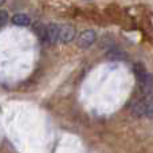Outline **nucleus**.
I'll list each match as a JSON object with an SVG mask.
<instances>
[{
    "label": "nucleus",
    "mask_w": 153,
    "mask_h": 153,
    "mask_svg": "<svg viewBox=\"0 0 153 153\" xmlns=\"http://www.w3.org/2000/svg\"><path fill=\"white\" fill-rule=\"evenodd\" d=\"M46 42L50 45L59 42V26L56 23H50L46 26Z\"/></svg>",
    "instance_id": "7ed1b4c3"
},
{
    "label": "nucleus",
    "mask_w": 153,
    "mask_h": 153,
    "mask_svg": "<svg viewBox=\"0 0 153 153\" xmlns=\"http://www.w3.org/2000/svg\"><path fill=\"white\" fill-rule=\"evenodd\" d=\"M124 56H125V54L118 47H113V48L110 47V50L106 53V58H109L110 61L111 59L113 61H121V59H124Z\"/></svg>",
    "instance_id": "423d86ee"
},
{
    "label": "nucleus",
    "mask_w": 153,
    "mask_h": 153,
    "mask_svg": "<svg viewBox=\"0 0 153 153\" xmlns=\"http://www.w3.org/2000/svg\"><path fill=\"white\" fill-rule=\"evenodd\" d=\"M134 75H136V78H137V81H138V83H141V82H144L145 81V78L148 76V73H146V69H145V66H144L143 63H134Z\"/></svg>",
    "instance_id": "39448f33"
},
{
    "label": "nucleus",
    "mask_w": 153,
    "mask_h": 153,
    "mask_svg": "<svg viewBox=\"0 0 153 153\" xmlns=\"http://www.w3.org/2000/svg\"><path fill=\"white\" fill-rule=\"evenodd\" d=\"M5 1H7V0H0V5H3V4H4V3Z\"/></svg>",
    "instance_id": "1a4fd4ad"
},
{
    "label": "nucleus",
    "mask_w": 153,
    "mask_h": 153,
    "mask_svg": "<svg viewBox=\"0 0 153 153\" xmlns=\"http://www.w3.org/2000/svg\"><path fill=\"white\" fill-rule=\"evenodd\" d=\"M97 40V35L93 30H86V31L81 32L76 39V46L81 48H89L90 46H93Z\"/></svg>",
    "instance_id": "f257e3e1"
},
{
    "label": "nucleus",
    "mask_w": 153,
    "mask_h": 153,
    "mask_svg": "<svg viewBox=\"0 0 153 153\" xmlns=\"http://www.w3.org/2000/svg\"><path fill=\"white\" fill-rule=\"evenodd\" d=\"M11 20H12V23L15 24V26H19V27H26V26L31 24V19H30V16L26 15V13H15Z\"/></svg>",
    "instance_id": "20e7f679"
},
{
    "label": "nucleus",
    "mask_w": 153,
    "mask_h": 153,
    "mask_svg": "<svg viewBox=\"0 0 153 153\" xmlns=\"http://www.w3.org/2000/svg\"><path fill=\"white\" fill-rule=\"evenodd\" d=\"M34 32L38 35V38L42 40H46V24L40 23V22H36V23L34 24Z\"/></svg>",
    "instance_id": "0eeeda50"
},
{
    "label": "nucleus",
    "mask_w": 153,
    "mask_h": 153,
    "mask_svg": "<svg viewBox=\"0 0 153 153\" xmlns=\"http://www.w3.org/2000/svg\"><path fill=\"white\" fill-rule=\"evenodd\" d=\"M8 22V12L5 10H0V28Z\"/></svg>",
    "instance_id": "6e6552de"
},
{
    "label": "nucleus",
    "mask_w": 153,
    "mask_h": 153,
    "mask_svg": "<svg viewBox=\"0 0 153 153\" xmlns=\"http://www.w3.org/2000/svg\"><path fill=\"white\" fill-rule=\"evenodd\" d=\"M75 38V27L71 24L59 26V42L69 43Z\"/></svg>",
    "instance_id": "f03ea898"
}]
</instances>
